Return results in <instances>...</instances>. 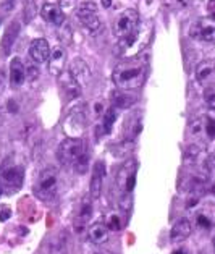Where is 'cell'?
I'll return each instance as SVG.
<instances>
[{
	"label": "cell",
	"instance_id": "7c38bea8",
	"mask_svg": "<svg viewBox=\"0 0 215 254\" xmlns=\"http://www.w3.org/2000/svg\"><path fill=\"white\" fill-rule=\"evenodd\" d=\"M66 64V52L63 47H54L51 51V55H49V60H47V68L52 75L58 76L63 73V68Z\"/></svg>",
	"mask_w": 215,
	"mask_h": 254
},
{
	"label": "cell",
	"instance_id": "2e32d148",
	"mask_svg": "<svg viewBox=\"0 0 215 254\" xmlns=\"http://www.w3.org/2000/svg\"><path fill=\"white\" fill-rule=\"evenodd\" d=\"M193 232V225L191 222H189L188 219H178L173 227H171V232H170V240L171 243H181V241L188 240L189 235H191Z\"/></svg>",
	"mask_w": 215,
	"mask_h": 254
},
{
	"label": "cell",
	"instance_id": "8fae6325",
	"mask_svg": "<svg viewBox=\"0 0 215 254\" xmlns=\"http://www.w3.org/2000/svg\"><path fill=\"white\" fill-rule=\"evenodd\" d=\"M60 79V88L63 91L66 101H73V99H78L81 96V86L76 81L75 78L70 75V71H63L61 75H58Z\"/></svg>",
	"mask_w": 215,
	"mask_h": 254
},
{
	"label": "cell",
	"instance_id": "f546056e",
	"mask_svg": "<svg viewBox=\"0 0 215 254\" xmlns=\"http://www.w3.org/2000/svg\"><path fill=\"white\" fill-rule=\"evenodd\" d=\"M29 73V78L31 79H34L36 76H39V70L36 66H33V65H26V75Z\"/></svg>",
	"mask_w": 215,
	"mask_h": 254
},
{
	"label": "cell",
	"instance_id": "8d00e7d4",
	"mask_svg": "<svg viewBox=\"0 0 215 254\" xmlns=\"http://www.w3.org/2000/svg\"><path fill=\"white\" fill-rule=\"evenodd\" d=\"M3 193V190H2V187H0V194H2Z\"/></svg>",
	"mask_w": 215,
	"mask_h": 254
},
{
	"label": "cell",
	"instance_id": "7402d4cb",
	"mask_svg": "<svg viewBox=\"0 0 215 254\" xmlns=\"http://www.w3.org/2000/svg\"><path fill=\"white\" fill-rule=\"evenodd\" d=\"M136 101L138 99L134 96H131L130 92L125 91V89H118V91L112 92V104L116 109H128V107H131Z\"/></svg>",
	"mask_w": 215,
	"mask_h": 254
},
{
	"label": "cell",
	"instance_id": "d4e9b609",
	"mask_svg": "<svg viewBox=\"0 0 215 254\" xmlns=\"http://www.w3.org/2000/svg\"><path fill=\"white\" fill-rule=\"evenodd\" d=\"M204 196L212 204H215V169H209V177H207Z\"/></svg>",
	"mask_w": 215,
	"mask_h": 254
},
{
	"label": "cell",
	"instance_id": "4fadbf2b",
	"mask_svg": "<svg viewBox=\"0 0 215 254\" xmlns=\"http://www.w3.org/2000/svg\"><path fill=\"white\" fill-rule=\"evenodd\" d=\"M92 215V202L89 197H84V199L79 202V206L76 209V215H75V230L78 233H81L89 224V219Z\"/></svg>",
	"mask_w": 215,
	"mask_h": 254
},
{
	"label": "cell",
	"instance_id": "e0dca14e",
	"mask_svg": "<svg viewBox=\"0 0 215 254\" xmlns=\"http://www.w3.org/2000/svg\"><path fill=\"white\" fill-rule=\"evenodd\" d=\"M26 65L23 64L21 59H11L10 62V84L13 88H20L26 79Z\"/></svg>",
	"mask_w": 215,
	"mask_h": 254
},
{
	"label": "cell",
	"instance_id": "484cf974",
	"mask_svg": "<svg viewBox=\"0 0 215 254\" xmlns=\"http://www.w3.org/2000/svg\"><path fill=\"white\" fill-rule=\"evenodd\" d=\"M106 225L108 227V230H112V232H118L121 225H123V220H121V217L118 212H110L107 215V219H106Z\"/></svg>",
	"mask_w": 215,
	"mask_h": 254
},
{
	"label": "cell",
	"instance_id": "4316f807",
	"mask_svg": "<svg viewBox=\"0 0 215 254\" xmlns=\"http://www.w3.org/2000/svg\"><path fill=\"white\" fill-rule=\"evenodd\" d=\"M204 101L209 109H215V88H207L204 92Z\"/></svg>",
	"mask_w": 215,
	"mask_h": 254
},
{
	"label": "cell",
	"instance_id": "277c9868",
	"mask_svg": "<svg viewBox=\"0 0 215 254\" xmlns=\"http://www.w3.org/2000/svg\"><path fill=\"white\" fill-rule=\"evenodd\" d=\"M139 13L136 10L128 8L125 11H121L118 15V18L113 23V34L118 38V41L130 38L131 34H134L139 29Z\"/></svg>",
	"mask_w": 215,
	"mask_h": 254
},
{
	"label": "cell",
	"instance_id": "5b68a950",
	"mask_svg": "<svg viewBox=\"0 0 215 254\" xmlns=\"http://www.w3.org/2000/svg\"><path fill=\"white\" fill-rule=\"evenodd\" d=\"M76 18L81 23V26L86 28L91 34H97L102 28L99 13H97V7L94 2H83L78 5L76 8Z\"/></svg>",
	"mask_w": 215,
	"mask_h": 254
},
{
	"label": "cell",
	"instance_id": "ffe728a7",
	"mask_svg": "<svg viewBox=\"0 0 215 254\" xmlns=\"http://www.w3.org/2000/svg\"><path fill=\"white\" fill-rule=\"evenodd\" d=\"M18 34H20V23L13 21L7 29H5V34H3V38H2V46H0V47H2V54L3 55L10 54L11 47H13L15 41L18 38Z\"/></svg>",
	"mask_w": 215,
	"mask_h": 254
},
{
	"label": "cell",
	"instance_id": "cb8c5ba5",
	"mask_svg": "<svg viewBox=\"0 0 215 254\" xmlns=\"http://www.w3.org/2000/svg\"><path fill=\"white\" fill-rule=\"evenodd\" d=\"M196 227L201 228V230H211L214 227L212 215L206 212V210H199V212L196 214Z\"/></svg>",
	"mask_w": 215,
	"mask_h": 254
},
{
	"label": "cell",
	"instance_id": "52a82bcc",
	"mask_svg": "<svg viewBox=\"0 0 215 254\" xmlns=\"http://www.w3.org/2000/svg\"><path fill=\"white\" fill-rule=\"evenodd\" d=\"M24 182V169L18 164H11L3 167L0 172V187L7 193H15L21 188Z\"/></svg>",
	"mask_w": 215,
	"mask_h": 254
},
{
	"label": "cell",
	"instance_id": "ba28073f",
	"mask_svg": "<svg viewBox=\"0 0 215 254\" xmlns=\"http://www.w3.org/2000/svg\"><path fill=\"white\" fill-rule=\"evenodd\" d=\"M189 36L199 42L215 44V20H212L211 16L196 20L189 28Z\"/></svg>",
	"mask_w": 215,
	"mask_h": 254
},
{
	"label": "cell",
	"instance_id": "44dd1931",
	"mask_svg": "<svg viewBox=\"0 0 215 254\" xmlns=\"http://www.w3.org/2000/svg\"><path fill=\"white\" fill-rule=\"evenodd\" d=\"M84 123H86V115H84V109L79 107L71 110L68 114V119L65 122V128L68 131H81L84 128Z\"/></svg>",
	"mask_w": 215,
	"mask_h": 254
},
{
	"label": "cell",
	"instance_id": "6da1fadb",
	"mask_svg": "<svg viewBox=\"0 0 215 254\" xmlns=\"http://www.w3.org/2000/svg\"><path fill=\"white\" fill-rule=\"evenodd\" d=\"M147 76V62L144 59H128L115 66L112 79L118 89L134 91L144 84Z\"/></svg>",
	"mask_w": 215,
	"mask_h": 254
},
{
	"label": "cell",
	"instance_id": "1f68e13d",
	"mask_svg": "<svg viewBox=\"0 0 215 254\" xmlns=\"http://www.w3.org/2000/svg\"><path fill=\"white\" fill-rule=\"evenodd\" d=\"M207 8H209V15H211V18L215 20V0H209Z\"/></svg>",
	"mask_w": 215,
	"mask_h": 254
},
{
	"label": "cell",
	"instance_id": "ac0fdd59",
	"mask_svg": "<svg viewBox=\"0 0 215 254\" xmlns=\"http://www.w3.org/2000/svg\"><path fill=\"white\" fill-rule=\"evenodd\" d=\"M196 81L199 84H209L215 79V60H204L196 66Z\"/></svg>",
	"mask_w": 215,
	"mask_h": 254
},
{
	"label": "cell",
	"instance_id": "3957f363",
	"mask_svg": "<svg viewBox=\"0 0 215 254\" xmlns=\"http://www.w3.org/2000/svg\"><path fill=\"white\" fill-rule=\"evenodd\" d=\"M58 187H60L58 172L54 167H49V169H44L39 173L38 182L34 185V193L41 201L51 202L57 197Z\"/></svg>",
	"mask_w": 215,
	"mask_h": 254
},
{
	"label": "cell",
	"instance_id": "8992f818",
	"mask_svg": "<svg viewBox=\"0 0 215 254\" xmlns=\"http://www.w3.org/2000/svg\"><path fill=\"white\" fill-rule=\"evenodd\" d=\"M138 175V162L134 159H128L121 169L116 173V187L121 191V194H131L136 185Z\"/></svg>",
	"mask_w": 215,
	"mask_h": 254
},
{
	"label": "cell",
	"instance_id": "836d02e7",
	"mask_svg": "<svg viewBox=\"0 0 215 254\" xmlns=\"http://www.w3.org/2000/svg\"><path fill=\"white\" fill-rule=\"evenodd\" d=\"M92 254H113V253H110V251H106V250H97V251H94Z\"/></svg>",
	"mask_w": 215,
	"mask_h": 254
},
{
	"label": "cell",
	"instance_id": "603a6c76",
	"mask_svg": "<svg viewBox=\"0 0 215 254\" xmlns=\"http://www.w3.org/2000/svg\"><path fill=\"white\" fill-rule=\"evenodd\" d=\"M115 119H116L115 107L107 109L106 114L102 115V131H104V134H108L110 131H112V128L115 125Z\"/></svg>",
	"mask_w": 215,
	"mask_h": 254
},
{
	"label": "cell",
	"instance_id": "74e56055",
	"mask_svg": "<svg viewBox=\"0 0 215 254\" xmlns=\"http://www.w3.org/2000/svg\"><path fill=\"white\" fill-rule=\"evenodd\" d=\"M58 254H61V253H58Z\"/></svg>",
	"mask_w": 215,
	"mask_h": 254
},
{
	"label": "cell",
	"instance_id": "d6a6232c",
	"mask_svg": "<svg viewBox=\"0 0 215 254\" xmlns=\"http://www.w3.org/2000/svg\"><path fill=\"white\" fill-rule=\"evenodd\" d=\"M110 3H112V0H102V7L104 8H108Z\"/></svg>",
	"mask_w": 215,
	"mask_h": 254
},
{
	"label": "cell",
	"instance_id": "30bf717a",
	"mask_svg": "<svg viewBox=\"0 0 215 254\" xmlns=\"http://www.w3.org/2000/svg\"><path fill=\"white\" fill-rule=\"evenodd\" d=\"M68 71L70 75L76 79L79 83L81 88L89 84V79H91V70H89V65L86 64L83 59H73L68 65Z\"/></svg>",
	"mask_w": 215,
	"mask_h": 254
},
{
	"label": "cell",
	"instance_id": "d6986e66",
	"mask_svg": "<svg viewBox=\"0 0 215 254\" xmlns=\"http://www.w3.org/2000/svg\"><path fill=\"white\" fill-rule=\"evenodd\" d=\"M108 227L106 225V222H94L89 228H88V237L91 240L92 245L101 246L108 241Z\"/></svg>",
	"mask_w": 215,
	"mask_h": 254
},
{
	"label": "cell",
	"instance_id": "83f0119b",
	"mask_svg": "<svg viewBox=\"0 0 215 254\" xmlns=\"http://www.w3.org/2000/svg\"><path fill=\"white\" fill-rule=\"evenodd\" d=\"M58 5L63 11H70L76 7V0H58Z\"/></svg>",
	"mask_w": 215,
	"mask_h": 254
},
{
	"label": "cell",
	"instance_id": "7a4b0ae2",
	"mask_svg": "<svg viewBox=\"0 0 215 254\" xmlns=\"http://www.w3.org/2000/svg\"><path fill=\"white\" fill-rule=\"evenodd\" d=\"M57 156L61 165L71 167L78 173H84L88 169L89 154L81 138H71L70 136V138L63 139L57 149Z\"/></svg>",
	"mask_w": 215,
	"mask_h": 254
},
{
	"label": "cell",
	"instance_id": "d590c367",
	"mask_svg": "<svg viewBox=\"0 0 215 254\" xmlns=\"http://www.w3.org/2000/svg\"><path fill=\"white\" fill-rule=\"evenodd\" d=\"M212 245H214V251H215V235H214V238H212Z\"/></svg>",
	"mask_w": 215,
	"mask_h": 254
},
{
	"label": "cell",
	"instance_id": "f1b7e54d",
	"mask_svg": "<svg viewBox=\"0 0 215 254\" xmlns=\"http://www.w3.org/2000/svg\"><path fill=\"white\" fill-rule=\"evenodd\" d=\"M106 114V109H104V104L101 101L94 102V115L99 117V119H102V115Z\"/></svg>",
	"mask_w": 215,
	"mask_h": 254
},
{
	"label": "cell",
	"instance_id": "e575fe53",
	"mask_svg": "<svg viewBox=\"0 0 215 254\" xmlns=\"http://www.w3.org/2000/svg\"><path fill=\"white\" fill-rule=\"evenodd\" d=\"M173 254H188L186 251H183V250H178V251H175Z\"/></svg>",
	"mask_w": 215,
	"mask_h": 254
},
{
	"label": "cell",
	"instance_id": "5bb4252c",
	"mask_svg": "<svg viewBox=\"0 0 215 254\" xmlns=\"http://www.w3.org/2000/svg\"><path fill=\"white\" fill-rule=\"evenodd\" d=\"M41 16L54 26H61L65 23V11L58 3H44L41 8Z\"/></svg>",
	"mask_w": 215,
	"mask_h": 254
},
{
	"label": "cell",
	"instance_id": "9c48e42d",
	"mask_svg": "<svg viewBox=\"0 0 215 254\" xmlns=\"http://www.w3.org/2000/svg\"><path fill=\"white\" fill-rule=\"evenodd\" d=\"M104 178H106V164L102 160H97L92 167V175H91V185H89V191H91V197L92 199H97L102 194V187H104Z\"/></svg>",
	"mask_w": 215,
	"mask_h": 254
},
{
	"label": "cell",
	"instance_id": "9a60e30c",
	"mask_svg": "<svg viewBox=\"0 0 215 254\" xmlns=\"http://www.w3.org/2000/svg\"><path fill=\"white\" fill-rule=\"evenodd\" d=\"M51 55V46L46 39H36L29 46V57L34 64H44Z\"/></svg>",
	"mask_w": 215,
	"mask_h": 254
},
{
	"label": "cell",
	"instance_id": "4dcf8cb0",
	"mask_svg": "<svg viewBox=\"0 0 215 254\" xmlns=\"http://www.w3.org/2000/svg\"><path fill=\"white\" fill-rule=\"evenodd\" d=\"M10 215H11V210L7 206H2V209H0V220L5 222Z\"/></svg>",
	"mask_w": 215,
	"mask_h": 254
}]
</instances>
